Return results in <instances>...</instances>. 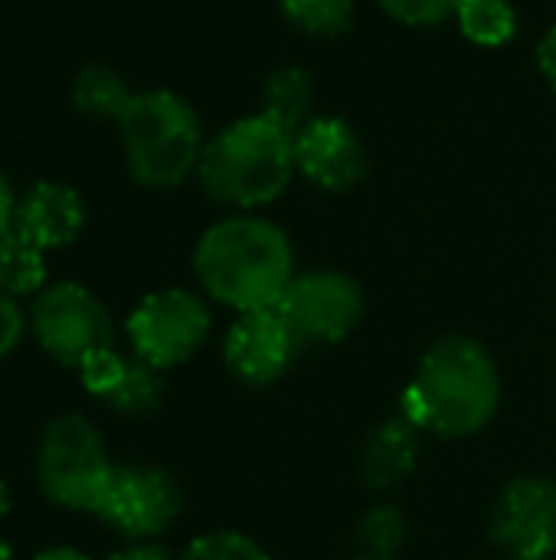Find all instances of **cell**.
<instances>
[{"label": "cell", "instance_id": "cell-23", "mask_svg": "<svg viewBox=\"0 0 556 560\" xmlns=\"http://www.w3.org/2000/svg\"><path fill=\"white\" fill-rule=\"evenodd\" d=\"M387 16L406 26H439L449 16L456 20V10L462 0H377Z\"/></svg>", "mask_w": 556, "mask_h": 560}, {"label": "cell", "instance_id": "cell-14", "mask_svg": "<svg viewBox=\"0 0 556 560\" xmlns=\"http://www.w3.org/2000/svg\"><path fill=\"white\" fill-rule=\"evenodd\" d=\"M419 427L403 413L380 423L364 450V479L374 489H397L416 472L419 463Z\"/></svg>", "mask_w": 556, "mask_h": 560}, {"label": "cell", "instance_id": "cell-24", "mask_svg": "<svg viewBox=\"0 0 556 560\" xmlns=\"http://www.w3.org/2000/svg\"><path fill=\"white\" fill-rule=\"evenodd\" d=\"M125 368H128V358H121L115 348H105V351L92 354V358L79 368V374H82L85 390H88L92 397L105 400V397L115 390V384L121 381Z\"/></svg>", "mask_w": 556, "mask_h": 560}, {"label": "cell", "instance_id": "cell-28", "mask_svg": "<svg viewBox=\"0 0 556 560\" xmlns=\"http://www.w3.org/2000/svg\"><path fill=\"white\" fill-rule=\"evenodd\" d=\"M13 210H16V200H13V190L7 184V177L0 174V240L13 230Z\"/></svg>", "mask_w": 556, "mask_h": 560}, {"label": "cell", "instance_id": "cell-32", "mask_svg": "<svg viewBox=\"0 0 556 560\" xmlns=\"http://www.w3.org/2000/svg\"><path fill=\"white\" fill-rule=\"evenodd\" d=\"M357 560H377V558H367V555H364V558H357Z\"/></svg>", "mask_w": 556, "mask_h": 560}, {"label": "cell", "instance_id": "cell-18", "mask_svg": "<svg viewBox=\"0 0 556 560\" xmlns=\"http://www.w3.org/2000/svg\"><path fill=\"white\" fill-rule=\"evenodd\" d=\"M46 282V259L43 249L10 230L0 240V292L3 295H39Z\"/></svg>", "mask_w": 556, "mask_h": 560}, {"label": "cell", "instance_id": "cell-4", "mask_svg": "<svg viewBox=\"0 0 556 560\" xmlns=\"http://www.w3.org/2000/svg\"><path fill=\"white\" fill-rule=\"evenodd\" d=\"M118 128L128 171L141 187L170 190L197 174L206 141L200 115L184 95L170 89L134 92Z\"/></svg>", "mask_w": 556, "mask_h": 560}, {"label": "cell", "instance_id": "cell-12", "mask_svg": "<svg viewBox=\"0 0 556 560\" xmlns=\"http://www.w3.org/2000/svg\"><path fill=\"white\" fill-rule=\"evenodd\" d=\"M295 171L321 190L344 194L370 174V154L344 118L315 115L295 131Z\"/></svg>", "mask_w": 556, "mask_h": 560}, {"label": "cell", "instance_id": "cell-26", "mask_svg": "<svg viewBox=\"0 0 556 560\" xmlns=\"http://www.w3.org/2000/svg\"><path fill=\"white\" fill-rule=\"evenodd\" d=\"M537 66L547 79V85L556 92V26L544 33V39L537 43Z\"/></svg>", "mask_w": 556, "mask_h": 560}, {"label": "cell", "instance_id": "cell-1", "mask_svg": "<svg viewBox=\"0 0 556 560\" xmlns=\"http://www.w3.org/2000/svg\"><path fill=\"white\" fill-rule=\"evenodd\" d=\"M193 272L213 302L239 315L275 308L298 276L288 233L259 213H233L206 226L193 249Z\"/></svg>", "mask_w": 556, "mask_h": 560}, {"label": "cell", "instance_id": "cell-5", "mask_svg": "<svg viewBox=\"0 0 556 560\" xmlns=\"http://www.w3.org/2000/svg\"><path fill=\"white\" fill-rule=\"evenodd\" d=\"M102 433L79 413L56 417L36 450V479L52 505L72 512H95L111 476Z\"/></svg>", "mask_w": 556, "mask_h": 560}, {"label": "cell", "instance_id": "cell-7", "mask_svg": "<svg viewBox=\"0 0 556 560\" xmlns=\"http://www.w3.org/2000/svg\"><path fill=\"white\" fill-rule=\"evenodd\" d=\"M29 328L39 348L66 368H82L92 354L115 348L108 308L95 292H88L79 282L46 285L33 299Z\"/></svg>", "mask_w": 556, "mask_h": 560}, {"label": "cell", "instance_id": "cell-2", "mask_svg": "<svg viewBox=\"0 0 556 560\" xmlns=\"http://www.w3.org/2000/svg\"><path fill=\"white\" fill-rule=\"evenodd\" d=\"M501 404V374L492 351L465 335L436 341L403 390V417L442 440L475 436Z\"/></svg>", "mask_w": 556, "mask_h": 560}, {"label": "cell", "instance_id": "cell-22", "mask_svg": "<svg viewBox=\"0 0 556 560\" xmlns=\"http://www.w3.org/2000/svg\"><path fill=\"white\" fill-rule=\"evenodd\" d=\"M180 560H272L259 541L242 532H206L187 545Z\"/></svg>", "mask_w": 556, "mask_h": 560}, {"label": "cell", "instance_id": "cell-8", "mask_svg": "<svg viewBox=\"0 0 556 560\" xmlns=\"http://www.w3.org/2000/svg\"><path fill=\"white\" fill-rule=\"evenodd\" d=\"M285 325L295 331L301 348L338 345L364 318V289L354 276L341 269H308L298 272L275 305Z\"/></svg>", "mask_w": 556, "mask_h": 560}, {"label": "cell", "instance_id": "cell-20", "mask_svg": "<svg viewBox=\"0 0 556 560\" xmlns=\"http://www.w3.org/2000/svg\"><path fill=\"white\" fill-rule=\"evenodd\" d=\"M161 394H164V384H161L157 371L151 364H144V361H128L121 381L105 397V404L111 410H118V413L144 417V413H151L161 404Z\"/></svg>", "mask_w": 556, "mask_h": 560}, {"label": "cell", "instance_id": "cell-27", "mask_svg": "<svg viewBox=\"0 0 556 560\" xmlns=\"http://www.w3.org/2000/svg\"><path fill=\"white\" fill-rule=\"evenodd\" d=\"M105 560H170V555L164 548L151 545V541H134L131 548H121V551L108 555Z\"/></svg>", "mask_w": 556, "mask_h": 560}, {"label": "cell", "instance_id": "cell-3", "mask_svg": "<svg viewBox=\"0 0 556 560\" xmlns=\"http://www.w3.org/2000/svg\"><path fill=\"white\" fill-rule=\"evenodd\" d=\"M295 174V135L262 112L220 128L197 167L203 190L242 213L279 200Z\"/></svg>", "mask_w": 556, "mask_h": 560}, {"label": "cell", "instance_id": "cell-6", "mask_svg": "<svg viewBox=\"0 0 556 560\" xmlns=\"http://www.w3.org/2000/svg\"><path fill=\"white\" fill-rule=\"evenodd\" d=\"M213 312L190 289H157L128 315V341L138 361L154 371L187 364L210 338Z\"/></svg>", "mask_w": 556, "mask_h": 560}, {"label": "cell", "instance_id": "cell-13", "mask_svg": "<svg viewBox=\"0 0 556 560\" xmlns=\"http://www.w3.org/2000/svg\"><path fill=\"white\" fill-rule=\"evenodd\" d=\"M85 226V203L75 187L62 180H39L33 184L13 210V230L29 240L33 246L59 249L69 246Z\"/></svg>", "mask_w": 556, "mask_h": 560}, {"label": "cell", "instance_id": "cell-10", "mask_svg": "<svg viewBox=\"0 0 556 560\" xmlns=\"http://www.w3.org/2000/svg\"><path fill=\"white\" fill-rule=\"evenodd\" d=\"M492 538L511 560H551L556 551V486L521 476L505 486L492 512Z\"/></svg>", "mask_w": 556, "mask_h": 560}, {"label": "cell", "instance_id": "cell-16", "mask_svg": "<svg viewBox=\"0 0 556 560\" xmlns=\"http://www.w3.org/2000/svg\"><path fill=\"white\" fill-rule=\"evenodd\" d=\"M134 92L128 89V82L121 79V72L108 69V66H85L75 75L72 85V102L82 115H95V118H121L125 108L131 105Z\"/></svg>", "mask_w": 556, "mask_h": 560}, {"label": "cell", "instance_id": "cell-30", "mask_svg": "<svg viewBox=\"0 0 556 560\" xmlns=\"http://www.w3.org/2000/svg\"><path fill=\"white\" fill-rule=\"evenodd\" d=\"M7 512H10V492H7V486L0 479V522L7 518Z\"/></svg>", "mask_w": 556, "mask_h": 560}, {"label": "cell", "instance_id": "cell-29", "mask_svg": "<svg viewBox=\"0 0 556 560\" xmlns=\"http://www.w3.org/2000/svg\"><path fill=\"white\" fill-rule=\"evenodd\" d=\"M33 560H88V555H82L75 548H46V551H39Z\"/></svg>", "mask_w": 556, "mask_h": 560}, {"label": "cell", "instance_id": "cell-17", "mask_svg": "<svg viewBox=\"0 0 556 560\" xmlns=\"http://www.w3.org/2000/svg\"><path fill=\"white\" fill-rule=\"evenodd\" d=\"M462 36L475 46L498 49L518 33V10L511 0H462L456 10Z\"/></svg>", "mask_w": 556, "mask_h": 560}, {"label": "cell", "instance_id": "cell-25", "mask_svg": "<svg viewBox=\"0 0 556 560\" xmlns=\"http://www.w3.org/2000/svg\"><path fill=\"white\" fill-rule=\"evenodd\" d=\"M23 328H26V322H23V312H20L16 299L0 292V361L20 345Z\"/></svg>", "mask_w": 556, "mask_h": 560}, {"label": "cell", "instance_id": "cell-15", "mask_svg": "<svg viewBox=\"0 0 556 560\" xmlns=\"http://www.w3.org/2000/svg\"><path fill=\"white\" fill-rule=\"evenodd\" d=\"M315 79L301 66H282L269 72L262 85V115L288 128L292 135L315 118Z\"/></svg>", "mask_w": 556, "mask_h": 560}, {"label": "cell", "instance_id": "cell-9", "mask_svg": "<svg viewBox=\"0 0 556 560\" xmlns=\"http://www.w3.org/2000/svg\"><path fill=\"white\" fill-rule=\"evenodd\" d=\"M180 509L184 492L170 472L157 466H115L92 515L131 541H151L177 522Z\"/></svg>", "mask_w": 556, "mask_h": 560}, {"label": "cell", "instance_id": "cell-11", "mask_svg": "<svg viewBox=\"0 0 556 560\" xmlns=\"http://www.w3.org/2000/svg\"><path fill=\"white\" fill-rule=\"evenodd\" d=\"M301 351V341L285 325L279 308L242 312L223 338V361L229 374L249 387H269L282 381Z\"/></svg>", "mask_w": 556, "mask_h": 560}, {"label": "cell", "instance_id": "cell-31", "mask_svg": "<svg viewBox=\"0 0 556 560\" xmlns=\"http://www.w3.org/2000/svg\"><path fill=\"white\" fill-rule=\"evenodd\" d=\"M10 558H13V551H10V545L0 538V560H10Z\"/></svg>", "mask_w": 556, "mask_h": 560}, {"label": "cell", "instance_id": "cell-21", "mask_svg": "<svg viewBox=\"0 0 556 560\" xmlns=\"http://www.w3.org/2000/svg\"><path fill=\"white\" fill-rule=\"evenodd\" d=\"M357 545L367 558L393 560L406 545V522L393 505H374L357 522Z\"/></svg>", "mask_w": 556, "mask_h": 560}, {"label": "cell", "instance_id": "cell-19", "mask_svg": "<svg viewBox=\"0 0 556 560\" xmlns=\"http://www.w3.org/2000/svg\"><path fill=\"white\" fill-rule=\"evenodd\" d=\"M282 16L308 36H341L354 23V0H279Z\"/></svg>", "mask_w": 556, "mask_h": 560}]
</instances>
